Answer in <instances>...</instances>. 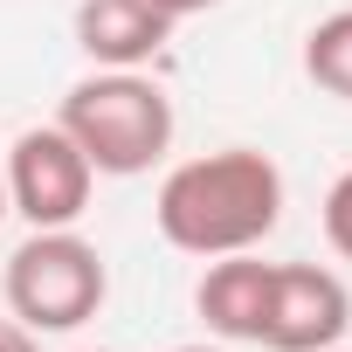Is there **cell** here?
Here are the masks:
<instances>
[{"label": "cell", "instance_id": "obj_12", "mask_svg": "<svg viewBox=\"0 0 352 352\" xmlns=\"http://www.w3.org/2000/svg\"><path fill=\"white\" fill-rule=\"evenodd\" d=\"M0 221H8V159H0Z\"/></svg>", "mask_w": 352, "mask_h": 352}, {"label": "cell", "instance_id": "obj_7", "mask_svg": "<svg viewBox=\"0 0 352 352\" xmlns=\"http://www.w3.org/2000/svg\"><path fill=\"white\" fill-rule=\"evenodd\" d=\"M263 297H270V263H263L256 249L214 256L208 276L194 283L201 324H208L214 338H228V345H256V331H263Z\"/></svg>", "mask_w": 352, "mask_h": 352}, {"label": "cell", "instance_id": "obj_5", "mask_svg": "<svg viewBox=\"0 0 352 352\" xmlns=\"http://www.w3.org/2000/svg\"><path fill=\"white\" fill-rule=\"evenodd\" d=\"M352 331V290L324 263H270V297H263V331L256 345L270 352H331Z\"/></svg>", "mask_w": 352, "mask_h": 352}, {"label": "cell", "instance_id": "obj_4", "mask_svg": "<svg viewBox=\"0 0 352 352\" xmlns=\"http://www.w3.org/2000/svg\"><path fill=\"white\" fill-rule=\"evenodd\" d=\"M8 214H21L28 228H76L97 187V166L83 159V145L63 124H28L8 152Z\"/></svg>", "mask_w": 352, "mask_h": 352}, {"label": "cell", "instance_id": "obj_9", "mask_svg": "<svg viewBox=\"0 0 352 352\" xmlns=\"http://www.w3.org/2000/svg\"><path fill=\"white\" fill-rule=\"evenodd\" d=\"M324 242L352 263V166H345L338 180L324 187Z\"/></svg>", "mask_w": 352, "mask_h": 352}, {"label": "cell", "instance_id": "obj_2", "mask_svg": "<svg viewBox=\"0 0 352 352\" xmlns=\"http://www.w3.org/2000/svg\"><path fill=\"white\" fill-rule=\"evenodd\" d=\"M56 124L111 180H138L173 152V97L145 69H97V76L69 83Z\"/></svg>", "mask_w": 352, "mask_h": 352}, {"label": "cell", "instance_id": "obj_14", "mask_svg": "<svg viewBox=\"0 0 352 352\" xmlns=\"http://www.w3.org/2000/svg\"><path fill=\"white\" fill-rule=\"evenodd\" d=\"M76 352H104V345H76Z\"/></svg>", "mask_w": 352, "mask_h": 352}, {"label": "cell", "instance_id": "obj_8", "mask_svg": "<svg viewBox=\"0 0 352 352\" xmlns=\"http://www.w3.org/2000/svg\"><path fill=\"white\" fill-rule=\"evenodd\" d=\"M304 76H311L324 97L352 104V8L324 14V21L304 35Z\"/></svg>", "mask_w": 352, "mask_h": 352}, {"label": "cell", "instance_id": "obj_1", "mask_svg": "<svg viewBox=\"0 0 352 352\" xmlns=\"http://www.w3.org/2000/svg\"><path fill=\"white\" fill-rule=\"evenodd\" d=\"M152 221L180 256H201V263L263 249L283 221V173L256 145H221V152L180 159L159 180Z\"/></svg>", "mask_w": 352, "mask_h": 352}, {"label": "cell", "instance_id": "obj_11", "mask_svg": "<svg viewBox=\"0 0 352 352\" xmlns=\"http://www.w3.org/2000/svg\"><path fill=\"white\" fill-rule=\"evenodd\" d=\"M152 8H159L166 21H187V14H208V8H221V0H152Z\"/></svg>", "mask_w": 352, "mask_h": 352}, {"label": "cell", "instance_id": "obj_3", "mask_svg": "<svg viewBox=\"0 0 352 352\" xmlns=\"http://www.w3.org/2000/svg\"><path fill=\"white\" fill-rule=\"evenodd\" d=\"M111 297V270L104 249L76 228H35L14 256H8V311L42 338V331H76L104 311Z\"/></svg>", "mask_w": 352, "mask_h": 352}, {"label": "cell", "instance_id": "obj_13", "mask_svg": "<svg viewBox=\"0 0 352 352\" xmlns=\"http://www.w3.org/2000/svg\"><path fill=\"white\" fill-rule=\"evenodd\" d=\"M173 352H221V345H173Z\"/></svg>", "mask_w": 352, "mask_h": 352}, {"label": "cell", "instance_id": "obj_6", "mask_svg": "<svg viewBox=\"0 0 352 352\" xmlns=\"http://www.w3.org/2000/svg\"><path fill=\"white\" fill-rule=\"evenodd\" d=\"M180 21H166L152 0H76V49L97 69H145Z\"/></svg>", "mask_w": 352, "mask_h": 352}, {"label": "cell", "instance_id": "obj_10", "mask_svg": "<svg viewBox=\"0 0 352 352\" xmlns=\"http://www.w3.org/2000/svg\"><path fill=\"white\" fill-rule=\"evenodd\" d=\"M0 352H42V345H35V331L21 318H0Z\"/></svg>", "mask_w": 352, "mask_h": 352}]
</instances>
